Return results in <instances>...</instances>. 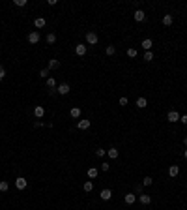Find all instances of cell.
Wrapping results in <instances>:
<instances>
[{"mask_svg":"<svg viewBox=\"0 0 187 210\" xmlns=\"http://www.w3.org/2000/svg\"><path fill=\"white\" fill-rule=\"evenodd\" d=\"M9 189V184L6 182V180H2V182H0V191H8Z\"/></svg>","mask_w":187,"mask_h":210,"instance_id":"29","label":"cell"},{"mask_svg":"<svg viewBox=\"0 0 187 210\" xmlns=\"http://www.w3.org/2000/svg\"><path fill=\"white\" fill-rule=\"evenodd\" d=\"M133 19H135V21H137V23H142V21H144V19H146V13H144L142 9L138 8V9H137V11H135V13H133Z\"/></svg>","mask_w":187,"mask_h":210,"instance_id":"5","label":"cell"},{"mask_svg":"<svg viewBox=\"0 0 187 210\" xmlns=\"http://www.w3.org/2000/svg\"><path fill=\"white\" fill-rule=\"evenodd\" d=\"M151 184H153V178H151V176H144L142 178V186H151Z\"/></svg>","mask_w":187,"mask_h":210,"instance_id":"27","label":"cell"},{"mask_svg":"<svg viewBox=\"0 0 187 210\" xmlns=\"http://www.w3.org/2000/svg\"><path fill=\"white\" fill-rule=\"evenodd\" d=\"M40 77H41V79H49V70H47V68H43V70L40 72Z\"/></svg>","mask_w":187,"mask_h":210,"instance_id":"30","label":"cell"},{"mask_svg":"<svg viewBox=\"0 0 187 210\" xmlns=\"http://www.w3.org/2000/svg\"><path fill=\"white\" fill-rule=\"evenodd\" d=\"M45 40H47V43H51V45H53L54 41H56V34H53V32H49V34H47V38H45Z\"/></svg>","mask_w":187,"mask_h":210,"instance_id":"24","label":"cell"},{"mask_svg":"<svg viewBox=\"0 0 187 210\" xmlns=\"http://www.w3.org/2000/svg\"><path fill=\"white\" fill-rule=\"evenodd\" d=\"M82 189H84L86 193H88V191H92V189H94V182H92V180H86V182H84V186H82Z\"/></svg>","mask_w":187,"mask_h":210,"instance_id":"23","label":"cell"},{"mask_svg":"<svg viewBox=\"0 0 187 210\" xmlns=\"http://www.w3.org/2000/svg\"><path fill=\"white\" fill-rule=\"evenodd\" d=\"M97 41H99V38L95 32H86V43L88 45H97Z\"/></svg>","mask_w":187,"mask_h":210,"instance_id":"1","label":"cell"},{"mask_svg":"<svg viewBox=\"0 0 187 210\" xmlns=\"http://www.w3.org/2000/svg\"><path fill=\"white\" fill-rule=\"evenodd\" d=\"M45 81H47V88L49 90H56V81L53 77H49V79H45Z\"/></svg>","mask_w":187,"mask_h":210,"instance_id":"18","label":"cell"},{"mask_svg":"<svg viewBox=\"0 0 187 210\" xmlns=\"http://www.w3.org/2000/svg\"><path fill=\"white\" fill-rule=\"evenodd\" d=\"M183 158H185V160H187V148H185V150H183Z\"/></svg>","mask_w":187,"mask_h":210,"instance_id":"39","label":"cell"},{"mask_svg":"<svg viewBox=\"0 0 187 210\" xmlns=\"http://www.w3.org/2000/svg\"><path fill=\"white\" fill-rule=\"evenodd\" d=\"M58 68H60V62H58L56 58L49 60V66H47V70H58Z\"/></svg>","mask_w":187,"mask_h":210,"instance_id":"16","label":"cell"},{"mask_svg":"<svg viewBox=\"0 0 187 210\" xmlns=\"http://www.w3.org/2000/svg\"><path fill=\"white\" fill-rule=\"evenodd\" d=\"M107 154H109V158H111V160H116V158H118V148H109Z\"/></svg>","mask_w":187,"mask_h":210,"instance_id":"21","label":"cell"},{"mask_svg":"<svg viewBox=\"0 0 187 210\" xmlns=\"http://www.w3.org/2000/svg\"><path fill=\"white\" fill-rule=\"evenodd\" d=\"M4 77H6V70H4V66L0 64V81H4Z\"/></svg>","mask_w":187,"mask_h":210,"instance_id":"33","label":"cell"},{"mask_svg":"<svg viewBox=\"0 0 187 210\" xmlns=\"http://www.w3.org/2000/svg\"><path fill=\"white\" fill-rule=\"evenodd\" d=\"M127 56L135 58V56H137V49H135V47H129V49H127Z\"/></svg>","mask_w":187,"mask_h":210,"instance_id":"28","label":"cell"},{"mask_svg":"<svg viewBox=\"0 0 187 210\" xmlns=\"http://www.w3.org/2000/svg\"><path fill=\"white\" fill-rule=\"evenodd\" d=\"M40 32H38V30H34V32H30V34H28V41H30V43L32 45H36L38 43V41H40Z\"/></svg>","mask_w":187,"mask_h":210,"instance_id":"3","label":"cell"},{"mask_svg":"<svg viewBox=\"0 0 187 210\" xmlns=\"http://www.w3.org/2000/svg\"><path fill=\"white\" fill-rule=\"evenodd\" d=\"M120 105H127V98H125V96H124V98H120Z\"/></svg>","mask_w":187,"mask_h":210,"instance_id":"37","label":"cell"},{"mask_svg":"<svg viewBox=\"0 0 187 210\" xmlns=\"http://www.w3.org/2000/svg\"><path fill=\"white\" fill-rule=\"evenodd\" d=\"M148 105V99L146 98H137V107L138 109H144Z\"/></svg>","mask_w":187,"mask_h":210,"instance_id":"19","label":"cell"},{"mask_svg":"<svg viewBox=\"0 0 187 210\" xmlns=\"http://www.w3.org/2000/svg\"><path fill=\"white\" fill-rule=\"evenodd\" d=\"M105 53H107L109 56H112V54L116 53V47H114V45H107V49H105Z\"/></svg>","mask_w":187,"mask_h":210,"instance_id":"26","label":"cell"},{"mask_svg":"<svg viewBox=\"0 0 187 210\" xmlns=\"http://www.w3.org/2000/svg\"><path fill=\"white\" fill-rule=\"evenodd\" d=\"M124 201H125V205H133V203L137 201V195H135V193H127V195L124 197Z\"/></svg>","mask_w":187,"mask_h":210,"instance_id":"10","label":"cell"},{"mask_svg":"<svg viewBox=\"0 0 187 210\" xmlns=\"http://www.w3.org/2000/svg\"><path fill=\"white\" fill-rule=\"evenodd\" d=\"M183 144H185V146H187V137H183Z\"/></svg>","mask_w":187,"mask_h":210,"instance_id":"40","label":"cell"},{"mask_svg":"<svg viewBox=\"0 0 187 210\" xmlns=\"http://www.w3.org/2000/svg\"><path fill=\"white\" fill-rule=\"evenodd\" d=\"M45 25H47V21H45L43 17H38V19H34V26H36V28H43Z\"/></svg>","mask_w":187,"mask_h":210,"instance_id":"14","label":"cell"},{"mask_svg":"<svg viewBox=\"0 0 187 210\" xmlns=\"http://www.w3.org/2000/svg\"><path fill=\"white\" fill-rule=\"evenodd\" d=\"M167 118H169V122H180V113L178 111H169Z\"/></svg>","mask_w":187,"mask_h":210,"instance_id":"7","label":"cell"},{"mask_svg":"<svg viewBox=\"0 0 187 210\" xmlns=\"http://www.w3.org/2000/svg\"><path fill=\"white\" fill-rule=\"evenodd\" d=\"M180 122H183V124L187 126V115H183V116H180Z\"/></svg>","mask_w":187,"mask_h":210,"instance_id":"36","label":"cell"},{"mask_svg":"<svg viewBox=\"0 0 187 210\" xmlns=\"http://www.w3.org/2000/svg\"><path fill=\"white\" fill-rule=\"evenodd\" d=\"M86 51H88V49H86V45H84V43L75 45V54H77V56H84Z\"/></svg>","mask_w":187,"mask_h":210,"instance_id":"6","label":"cell"},{"mask_svg":"<svg viewBox=\"0 0 187 210\" xmlns=\"http://www.w3.org/2000/svg\"><path fill=\"white\" fill-rule=\"evenodd\" d=\"M151 47H153V41H151L150 38L142 40V49H144V51H151Z\"/></svg>","mask_w":187,"mask_h":210,"instance_id":"12","label":"cell"},{"mask_svg":"<svg viewBox=\"0 0 187 210\" xmlns=\"http://www.w3.org/2000/svg\"><path fill=\"white\" fill-rule=\"evenodd\" d=\"M90 124H92V122H90L88 118H84V120H79V122H77V128H79V130H88Z\"/></svg>","mask_w":187,"mask_h":210,"instance_id":"8","label":"cell"},{"mask_svg":"<svg viewBox=\"0 0 187 210\" xmlns=\"http://www.w3.org/2000/svg\"><path fill=\"white\" fill-rule=\"evenodd\" d=\"M97 173H99V171L97 169H95V167H90V169L88 171H86V174H88V178H95V176H97Z\"/></svg>","mask_w":187,"mask_h":210,"instance_id":"17","label":"cell"},{"mask_svg":"<svg viewBox=\"0 0 187 210\" xmlns=\"http://www.w3.org/2000/svg\"><path fill=\"white\" fill-rule=\"evenodd\" d=\"M178 173H180V167L178 165H170L169 167V176H172V178H174V176H178Z\"/></svg>","mask_w":187,"mask_h":210,"instance_id":"15","label":"cell"},{"mask_svg":"<svg viewBox=\"0 0 187 210\" xmlns=\"http://www.w3.org/2000/svg\"><path fill=\"white\" fill-rule=\"evenodd\" d=\"M99 197H101L103 201H111V199H112V191H111V189H103V191L99 193Z\"/></svg>","mask_w":187,"mask_h":210,"instance_id":"9","label":"cell"},{"mask_svg":"<svg viewBox=\"0 0 187 210\" xmlns=\"http://www.w3.org/2000/svg\"><path fill=\"white\" fill-rule=\"evenodd\" d=\"M172 21H174L172 15H163V25H165V26H170V25H172Z\"/></svg>","mask_w":187,"mask_h":210,"instance_id":"20","label":"cell"},{"mask_svg":"<svg viewBox=\"0 0 187 210\" xmlns=\"http://www.w3.org/2000/svg\"><path fill=\"white\" fill-rule=\"evenodd\" d=\"M135 189H137V193L140 195V193H142V184H137V188H135Z\"/></svg>","mask_w":187,"mask_h":210,"instance_id":"35","label":"cell"},{"mask_svg":"<svg viewBox=\"0 0 187 210\" xmlns=\"http://www.w3.org/2000/svg\"><path fill=\"white\" fill-rule=\"evenodd\" d=\"M95 154H97L99 158H103L105 154H107V150H105V148H97V150H95Z\"/></svg>","mask_w":187,"mask_h":210,"instance_id":"32","label":"cell"},{"mask_svg":"<svg viewBox=\"0 0 187 210\" xmlns=\"http://www.w3.org/2000/svg\"><path fill=\"white\" fill-rule=\"evenodd\" d=\"M69 115H71V118H79L80 116V107H71Z\"/></svg>","mask_w":187,"mask_h":210,"instance_id":"22","label":"cell"},{"mask_svg":"<svg viewBox=\"0 0 187 210\" xmlns=\"http://www.w3.org/2000/svg\"><path fill=\"white\" fill-rule=\"evenodd\" d=\"M43 115H45V109L41 107V105L34 107V116H36V118H43Z\"/></svg>","mask_w":187,"mask_h":210,"instance_id":"11","label":"cell"},{"mask_svg":"<svg viewBox=\"0 0 187 210\" xmlns=\"http://www.w3.org/2000/svg\"><path fill=\"white\" fill-rule=\"evenodd\" d=\"M151 60H153V53H151V51H146V53H144V62H151Z\"/></svg>","mask_w":187,"mask_h":210,"instance_id":"25","label":"cell"},{"mask_svg":"<svg viewBox=\"0 0 187 210\" xmlns=\"http://www.w3.org/2000/svg\"><path fill=\"white\" fill-rule=\"evenodd\" d=\"M13 6H17V8H22V6H26V0H13Z\"/></svg>","mask_w":187,"mask_h":210,"instance_id":"31","label":"cell"},{"mask_svg":"<svg viewBox=\"0 0 187 210\" xmlns=\"http://www.w3.org/2000/svg\"><path fill=\"white\" fill-rule=\"evenodd\" d=\"M41 126H43V122H40V120L34 122V128H41Z\"/></svg>","mask_w":187,"mask_h":210,"instance_id":"38","label":"cell"},{"mask_svg":"<svg viewBox=\"0 0 187 210\" xmlns=\"http://www.w3.org/2000/svg\"><path fill=\"white\" fill-rule=\"evenodd\" d=\"M109 167H111V165H109V161L101 163V171H103V173H107V171H109Z\"/></svg>","mask_w":187,"mask_h":210,"instance_id":"34","label":"cell"},{"mask_svg":"<svg viewBox=\"0 0 187 210\" xmlns=\"http://www.w3.org/2000/svg\"><path fill=\"white\" fill-rule=\"evenodd\" d=\"M138 201L142 203V205H150V203H151V197L146 195V193H140V195H138Z\"/></svg>","mask_w":187,"mask_h":210,"instance_id":"13","label":"cell"},{"mask_svg":"<svg viewBox=\"0 0 187 210\" xmlns=\"http://www.w3.org/2000/svg\"><path fill=\"white\" fill-rule=\"evenodd\" d=\"M26 178H22V176H17V178H15V188L17 189H24L26 188Z\"/></svg>","mask_w":187,"mask_h":210,"instance_id":"4","label":"cell"},{"mask_svg":"<svg viewBox=\"0 0 187 210\" xmlns=\"http://www.w3.org/2000/svg\"><path fill=\"white\" fill-rule=\"evenodd\" d=\"M69 90H71V86L67 85V83H62V85H58V86H56V92H58V94H62V96L69 94Z\"/></svg>","mask_w":187,"mask_h":210,"instance_id":"2","label":"cell"}]
</instances>
